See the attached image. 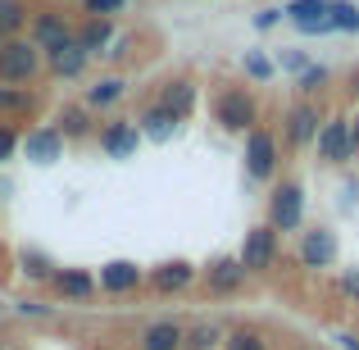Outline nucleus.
Returning <instances> with one entry per match:
<instances>
[{
	"label": "nucleus",
	"mask_w": 359,
	"mask_h": 350,
	"mask_svg": "<svg viewBox=\"0 0 359 350\" xmlns=\"http://www.w3.org/2000/svg\"><path fill=\"white\" fill-rule=\"evenodd\" d=\"M36 73H41V51H36L27 36L0 41V87H23Z\"/></svg>",
	"instance_id": "nucleus-1"
},
{
	"label": "nucleus",
	"mask_w": 359,
	"mask_h": 350,
	"mask_svg": "<svg viewBox=\"0 0 359 350\" xmlns=\"http://www.w3.org/2000/svg\"><path fill=\"white\" fill-rule=\"evenodd\" d=\"M214 119H219V128L245 132V137H250L255 119H259V105H255V96L245 87H223L219 100H214Z\"/></svg>",
	"instance_id": "nucleus-2"
},
{
	"label": "nucleus",
	"mask_w": 359,
	"mask_h": 350,
	"mask_svg": "<svg viewBox=\"0 0 359 350\" xmlns=\"http://www.w3.org/2000/svg\"><path fill=\"white\" fill-rule=\"evenodd\" d=\"M27 41L36 46V51H46V55H55V51H64V46H73V27H69V18L60 14V9H36L32 14V23H27Z\"/></svg>",
	"instance_id": "nucleus-3"
},
{
	"label": "nucleus",
	"mask_w": 359,
	"mask_h": 350,
	"mask_svg": "<svg viewBox=\"0 0 359 350\" xmlns=\"http://www.w3.org/2000/svg\"><path fill=\"white\" fill-rule=\"evenodd\" d=\"M300 219H305V191H300V182H282L269 201V228L273 232H296Z\"/></svg>",
	"instance_id": "nucleus-4"
},
{
	"label": "nucleus",
	"mask_w": 359,
	"mask_h": 350,
	"mask_svg": "<svg viewBox=\"0 0 359 350\" xmlns=\"http://www.w3.org/2000/svg\"><path fill=\"white\" fill-rule=\"evenodd\" d=\"M241 269L245 273H264V269H273V260H278V232L269 228V223H259V228H250L245 232V241H241Z\"/></svg>",
	"instance_id": "nucleus-5"
},
{
	"label": "nucleus",
	"mask_w": 359,
	"mask_h": 350,
	"mask_svg": "<svg viewBox=\"0 0 359 350\" xmlns=\"http://www.w3.org/2000/svg\"><path fill=\"white\" fill-rule=\"evenodd\" d=\"M245 173H250L255 182H269V177L278 173V141L264 128H255L250 137H245Z\"/></svg>",
	"instance_id": "nucleus-6"
},
{
	"label": "nucleus",
	"mask_w": 359,
	"mask_h": 350,
	"mask_svg": "<svg viewBox=\"0 0 359 350\" xmlns=\"http://www.w3.org/2000/svg\"><path fill=\"white\" fill-rule=\"evenodd\" d=\"M141 146V128L132 119H114L100 128V150H105L109 159H132Z\"/></svg>",
	"instance_id": "nucleus-7"
},
{
	"label": "nucleus",
	"mask_w": 359,
	"mask_h": 350,
	"mask_svg": "<svg viewBox=\"0 0 359 350\" xmlns=\"http://www.w3.org/2000/svg\"><path fill=\"white\" fill-rule=\"evenodd\" d=\"M318 155H323L327 164H346V159H355L351 123H346V119H327L323 132H318Z\"/></svg>",
	"instance_id": "nucleus-8"
},
{
	"label": "nucleus",
	"mask_w": 359,
	"mask_h": 350,
	"mask_svg": "<svg viewBox=\"0 0 359 350\" xmlns=\"http://www.w3.org/2000/svg\"><path fill=\"white\" fill-rule=\"evenodd\" d=\"M23 155L32 159V164H55V159L64 155V137L55 123H46V128H32L23 137Z\"/></svg>",
	"instance_id": "nucleus-9"
},
{
	"label": "nucleus",
	"mask_w": 359,
	"mask_h": 350,
	"mask_svg": "<svg viewBox=\"0 0 359 350\" xmlns=\"http://www.w3.org/2000/svg\"><path fill=\"white\" fill-rule=\"evenodd\" d=\"M141 278H146V273H141L132 260H109L105 269H100L96 287H100V291H109V296H128V291H137V287H141Z\"/></svg>",
	"instance_id": "nucleus-10"
},
{
	"label": "nucleus",
	"mask_w": 359,
	"mask_h": 350,
	"mask_svg": "<svg viewBox=\"0 0 359 350\" xmlns=\"http://www.w3.org/2000/svg\"><path fill=\"white\" fill-rule=\"evenodd\" d=\"M327 9H332V0H291L282 14H287L291 23L300 27V32H332V23H327Z\"/></svg>",
	"instance_id": "nucleus-11"
},
{
	"label": "nucleus",
	"mask_w": 359,
	"mask_h": 350,
	"mask_svg": "<svg viewBox=\"0 0 359 350\" xmlns=\"http://www.w3.org/2000/svg\"><path fill=\"white\" fill-rule=\"evenodd\" d=\"M318 132H323V119H318V105H309V100H300L296 109L287 114V141L291 146H309V141H318Z\"/></svg>",
	"instance_id": "nucleus-12"
},
{
	"label": "nucleus",
	"mask_w": 359,
	"mask_h": 350,
	"mask_svg": "<svg viewBox=\"0 0 359 350\" xmlns=\"http://www.w3.org/2000/svg\"><path fill=\"white\" fill-rule=\"evenodd\" d=\"M332 260H337V236L327 228L305 232V241H300V264H305V269H327Z\"/></svg>",
	"instance_id": "nucleus-13"
},
{
	"label": "nucleus",
	"mask_w": 359,
	"mask_h": 350,
	"mask_svg": "<svg viewBox=\"0 0 359 350\" xmlns=\"http://www.w3.org/2000/svg\"><path fill=\"white\" fill-rule=\"evenodd\" d=\"M73 41L87 55H109V46H114V18H87L82 27H73Z\"/></svg>",
	"instance_id": "nucleus-14"
},
{
	"label": "nucleus",
	"mask_w": 359,
	"mask_h": 350,
	"mask_svg": "<svg viewBox=\"0 0 359 350\" xmlns=\"http://www.w3.org/2000/svg\"><path fill=\"white\" fill-rule=\"evenodd\" d=\"M87 64H91V55L82 51L78 41L64 46V51H55V55H46V69H50V78H60V82L82 78V73H87Z\"/></svg>",
	"instance_id": "nucleus-15"
},
{
	"label": "nucleus",
	"mask_w": 359,
	"mask_h": 350,
	"mask_svg": "<svg viewBox=\"0 0 359 350\" xmlns=\"http://www.w3.org/2000/svg\"><path fill=\"white\" fill-rule=\"evenodd\" d=\"M155 105H164L168 114L182 123V119L196 109V82H191V78H173V82H164V91H159Z\"/></svg>",
	"instance_id": "nucleus-16"
},
{
	"label": "nucleus",
	"mask_w": 359,
	"mask_h": 350,
	"mask_svg": "<svg viewBox=\"0 0 359 350\" xmlns=\"http://www.w3.org/2000/svg\"><path fill=\"white\" fill-rule=\"evenodd\" d=\"M50 287H55V296H64V300H91L96 278H91L87 269H55Z\"/></svg>",
	"instance_id": "nucleus-17"
},
{
	"label": "nucleus",
	"mask_w": 359,
	"mask_h": 350,
	"mask_svg": "<svg viewBox=\"0 0 359 350\" xmlns=\"http://www.w3.org/2000/svg\"><path fill=\"white\" fill-rule=\"evenodd\" d=\"M55 128H60L64 141H82L96 132V123H91V109L87 105H64L60 114H55Z\"/></svg>",
	"instance_id": "nucleus-18"
},
{
	"label": "nucleus",
	"mask_w": 359,
	"mask_h": 350,
	"mask_svg": "<svg viewBox=\"0 0 359 350\" xmlns=\"http://www.w3.org/2000/svg\"><path fill=\"white\" fill-rule=\"evenodd\" d=\"M205 278H210V291L232 296V291L245 282V269H241V260H214L210 269H205Z\"/></svg>",
	"instance_id": "nucleus-19"
},
{
	"label": "nucleus",
	"mask_w": 359,
	"mask_h": 350,
	"mask_svg": "<svg viewBox=\"0 0 359 350\" xmlns=\"http://www.w3.org/2000/svg\"><path fill=\"white\" fill-rule=\"evenodd\" d=\"M182 342H187V332L173 318H159V323H150L141 332V350H182Z\"/></svg>",
	"instance_id": "nucleus-20"
},
{
	"label": "nucleus",
	"mask_w": 359,
	"mask_h": 350,
	"mask_svg": "<svg viewBox=\"0 0 359 350\" xmlns=\"http://www.w3.org/2000/svg\"><path fill=\"white\" fill-rule=\"evenodd\" d=\"M191 278H196V269L187 260H168L150 273V287L155 291H182V287H191Z\"/></svg>",
	"instance_id": "nucleus-21"
},
{
	"label": "nucleus",
	"mask_w": 359,
	"mask_h": 350,
	"mask_svg": "<svg viewBox=\"0 0 359 350\" xmlns=\"http://www.w3.org/2000/svg\"><path fill=\"white\" fill-rule=\"evenodd\" d=\"M36 109V91L27 87H0V119L14 123V119H27Z\"/></svg>",
	"instance_id": "nucleus-22"
},
{
	"label": "nucleus",
	"mask_w": 359,
	"mask_h": 350,
	"mask_svg": "<svg viewBox=\"0 0 359 350\" xmlns=\"http://www.w3.org/2000/svg\"><path fill=\"white\" fill-rule=\"evenodd\" d=\"M123 91H128V82H123V78H96L87 87V96H82V105H87V109H109V105H118V100H123Z\"/></svg>",
	"instance_id": "nucleus-23"
},
{
	"label": "nucleus",
	"mask_w": 359,
	"mask_h": 350,
	"mask_svg": "<svg viewBox=\"0 0 359 350\" xmlns=\"http://www.w3.org/2000/svg\"><path fill=\"white\" fill-rule=\"evenodd\" d=\"M137 128H141V137H150V141H168V137L177 132V119L168 114L164 105H150L146 114L137 119Z\"/></svg>",
	"instance_id": "nucleus-24"
},
{
	"label": "nucleus",
	"mask_w": 359,
	"mask_h": 350,
	"mask_svg": "<svg viewBox=\"0 0 359 350\" xmlns=\"http://www.w3.org/2000/svg\"><path fill=\"white\" fill-rule=\"evenodd\" d=\"M27 23H32V14L23 0H0V41H14Z\"/></svg>",
	"instance_id": "nucleus-25"
},
{
	"label": "nucleus",
	"mask_w": 359,
	"mask_h": 350,
	"mask_svg": "<svg viewBox=\"0 0 359 350\" xmlns=\"http://www.w3.org/2000/svg\"><path fill=\"white\" fill-rule=\"evenodd\" d=\"M18 269H23V278H32V282H50L55 278L50 255H41L36 245H23V250H18Z\"/></svg>",
	"instance_id": "nucleus-26"
},
{
	"label": "nucleus",
	"mask_w": 359,
	"mask_h": 350,
	"mask_svg": "<svg viewBox=\"0 0 359 350\" xmlns=\"http://www.w3.org/2000/svg\"><path fill=\"white\" fill-rule=\"evenodd\" d=\"M327 23H332V32H359V9L351 5V0H332Z\"/></svg>",
	"instance_id": "nucleus-27"
},
{
	"label": "nucleus",
	"mask_w": 359,
	"mask_h": 350,
	"mask_svg": "<svg viewBox=\"0 0 359 350\" xmlns=\"http://www.w3.org/2000/svg\"><path fill=\"white\" fill-rule=\"evenodd\" d=\"M182 346L187 350H214V346H223V332L214 323H201V328H191V332H187Z\"/></svg>",
	"instance_id": "nucleus-28"
},
{
	"label": "nucleus",
	"mask_w": 359,
	"mask_h": 350,
	"mask_svg": "<svg viewBox=\"0 0 359 350\" xmlns=\"http://www.w3.org/2000/svg\"><path fill=\"white\" fill-rule=\"evenodd\" d=\"M18 150H23V132H18V123L0 119V164H9Z\"/></svg>",
	"instance_id": "nucleus-29"
},
{
	"label": "nucleus",
	"mask_w": 359,
	"mask_h": 350,
	"mask_svg": "<svg viewBox=\"0 0 359 350\" xmlns=\"http://www.w3.org/2000/svg\"><path fill=\"white\" fill-rule=\"evenodd\" d=\"M223 350H269V346H264V337L255 328H237V332L223 337Z\"/></svg>",
	"instance_id": "nucleus-30"
},
{
	"label": "nucleus",
	"mask_w": 359,
	"mask_h": 350,
	"mask_svg": "<svg viewBox=\"0 0 359 350\" xmlns=\"http://www.w3.org/2000/svg\"><path fill=\"white\" fill-rule=\"evenodd\" d=\"M82 9H87V18H114L128 9V0H82Z\"/></svg>",
	"instance_id": "nucleus-31"
},
{
	"label": "nucleus",
	"mask_w": 359,
	"mask_h": 350,
	"mask_svg": "<svg viewBox=\"0 0 359 350\" xmlns=\"http://www.w3.org/2000/svg\"><path fill=\"white\" fill-rule=\"evenodd\" d=\"M241 64H245V73H250L255 82H269V78H273V64L264 60L259 51H245V60H241Z\"/></svg>",
	"instance_id": "nucleus-32"
},
{
	"label": "nucleus",
	"mask_w": 359,
	"mask_h": 350,
	"mask_svg": "<svg viewBox=\"0 0 359 350\" xmlns=\"http://www.w3.org/2000/svg\"><path fill=\"white\" fill-rule=\"evenodd\" d=\"M323 82H327V69H323V64H309V69H305V73L296 78V87H300V91L309 96V91H318Z\"/></svg>",
	"instance_id": "nucleus-33"
},
{
	"label": "nucleus",
	"mask_w": 359,
	"mask_h": 350,
	"mask_svg": "<svg viewBox=\"0 0 359 350\" xmlns=\"http://www.w3.org/2000/svg\"><path fill=\"white\" fill-rule=\"evenodd\" d=\"M18 314H27V318H46V314H50V305H41V300H18Z\"/></svg>",
	"instance_id": "nucleus-34"
},
{
	"label": "nucleus",
	"mask_w": 359,
	"mask_h": 350,
	"mask_svg": "<svg viewBox=\"0 0 359 350\" xmlns=\"http://www.w3.org/2000/svg\"><path fill=\"white\" fill-rule=\"evenodd\" d=\"M282 69H291V73H305V69H309L305 51H287V55H282Z\"/></svg>",
	"instance_id": "nucleus-35"
},
{
	"label": "nucleus",
	"mask_w": 359,
	"mask_h": 350,
	"mask_svg": "<svg viewBox=\"0 0 359 350\" xmlns=\"http://www.w3.org/2000/svg\"><path fill=\"white\" fill-rule=\"evenodd\" d=\"M278 18H282V9H259V14H255V27L269 32V27H278Z\"/></svg>",
	"instance_id": "nucleus-36"
},
{
	"label": "nucleus",
	"mask_w": 359,
	"mask_h": 350,
	"mask_svg": "<svg viewBox=\"0 0 359 350\" xmlns=\"http://www.w3.org/2000/svg\"><path fill=\"white\" fill-rule=\"evenodd\" d=\"M341 291H346V296H355V300H359V269H355V273H346V278H341Z\"/></svg>",
	"instance_id": "nucleus-37"
},
{
	"label": "nucleus",
	"mask_w": 359,
	"mask_h": 350,
	"mask_svg": "<svg viewBox=\"0 0 359 350\" xmlns=\"http://www.w3.org/2000/svg\"><path fill=\"white\" fill-rule=\"evenodd\" d=\"M355 201H359V182H351V187H346V191H341V205H346V210H351Z\"/></svg>",
	"instance_id": "nucleus-38"
},
{
	"label": "nucleus",
	"mask_w": 359,
	"mask_h": 350,
	"mask_svg": "<svg viewBox=\"0 0 359 350\" xmlns=\"http://www.w3.org/2000/svg\"><path fill=\"white\" fill-rule=\"evenodd\" d=\"M337 342H341L346 350H359V342H355V337H346V332H341V337H337Z\"/></svg>",
	"instance_id": "nucleus-39"
},
{
	"label": "nucleus",
	"mask_w": 359,
	"mask_h": 350,
	"mask_svg": "<svg viewBox=\"0 0 359 350\" xmlns=\"http://www.w3.org/2000/svg\"><path fill=\"white\" fill-rule=\"evenodd\" d=\"M351 146H355V155H359V119H355V128H351Z\"/></svg>",
	"instance_id": "nucleus-40"
},
{
	"label": "nucleus",
	"mask_w": 359,
	"mask_h": 350,
	"mask_svg": "<svg viewBox=\"0 0 359 350\" xmlns=\"http://www.w3.org/2000/svg\"><path fill=\"white\" fill-rule=\"evenodd\" d=\"M355 87H359V73H355Z\"/></svg>",
	"instance_id": "nucleus-41"
},
{
	"label": "nucleus",
	"mask_w": 359,
	"mask_h": 350,
	"mask_svg": "<svg viewBox=\"0 0 359 350\" xmlns=\"http://www.w3.org/2000/svg\"><path fill=\"white\" fill-rule=\"evenodd\" d=\"M0 350H5V346H0Z\"/></svg>",
	"instance_id": "nucleus-42"
}]
</instances>
